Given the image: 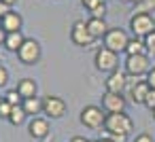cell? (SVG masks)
I'll list each match as a JSON object with an SVG mask.
<instances>
[{
	"label": "cell",
	"instance_id": "obj_1",
	"mask_svg": "<svg viewBox=\"0 0 155 142\" xmlns=\"http://www.w3.org/2000/svg\"><path fill=\"white\" fill-rule=\"evenodd\" d=\"M134 129V121L125 115V112H113V115H106V121H104V131L108 134H121V136H130Z\"/></svg>",
	"mask_w": 155,
	"mask_h": 142
},
{
	"label": "cell",
	"instance_id": "obj_2",
	"mask_svg": "<svg viewBox=\"0 0 155 142\" xmlns=\"http://www.w3.org/2000/svg\"><path fill=\"white\" fill-rule=\"evenodd\" d=\"M130 28L136 38H144L151 32H155V19L149 13H134L130 17Z\"/></svg>",
	"mask_w": 155,
	"mask_h": 142
},
{
	"label": "cell",
	"instance_id": "obj_3",
	"mask_svg": "<svg viewBox=\"0 0 155 142\" xmlns=\"http://www.w3.org/2000/svg\"><path fill=\"white\" fill-rule=\"evenodd\" d=\"M81 123L89 129H100L104 127V121H106V112L102 106H96V104H89L81 110Z\"/></svg>",
	"mask_w": 155,
	"mask_h": 142
},
{
	"label": "cell",
	"instance_id": "obj_4",
	"mask_svg": "<svg viewBox=\"0 0 155 142\" xmlns=\"http://www.w3.org/2000/svg\"><path fill=\"white\" fill-rule=\"evenodd\" d=\"M94 62H96V68L100 70V72H115V70H119V53H115V51H110V49H106V47H100L98 51H96V57H94Z\"/></svg>",
	"mask_w": 155,
	"mask_h": 142
},
{
	"label": "cell",
	"instance_id": "obj_5",
	"mask_svg": "<svg viewBox=\"0 0 155 142\" xmlns=\"http://www.w3.org/2000/svg\"><path fill=\"white\" fill-rule=\"evenodd\" d=\"M102 40H104V47L106 49H110L115 53H121V51H125V47L130 43V36L125 34L123 28H108V32L104 34Z\"/></svg>",
	"mask_w": 155,
	"mask_h": 142
},
{
	"label": "cell",
	"instance_id": "obj_6",
	"mask_svg": "<svg viewBox=\"0 0 155 142\" xmlns=\"http://www.w3.org/2000/svg\"><path fill=\"white\" fill-rule=\"evenodd\" d=\"M41 53H43V51H41L38 40H34V38H26L24 45L19 47V51H17V57H19L21 64H26V66H34V64H38Z\"/></svg>",
	"mask_w": 155,
	"mask_h": 142
},
{
	"label": "cell",
	"instance_id": "obj_7",
	"mask_svg": "<svg viewBox=\"0 0 155 142\" xmlns=\"http://www.w3.org/2000/svg\"><path fill=\"white\" fill-rule=\"evenodd\" d=\"M70 40H72L74 45H79V47H89L96 38L91 36V32H89V28H87V21L79 19V21H74L72 28H70Z\"/></svg>",
	"mask_w": 155,
	"mask_h": 142
},
{
	"label": "cell",
	"instance_id": "obj_8",
	"mask_svg": "<svg viewBox=\"0 0 155 142\" xmlns=\"http://www.w3.org/2000/svg\"><path fill=\"white\" fill-rule=\"evenodd\" d=\"M149 70H151L149 55H127V60H125V74L142 76V74H149Z\"/></svg>",
	"mask_w": 155,
	"mask_h": 142
},
{
	"label": "cell",
	"instance_id": "obj_9",
	"mask_svg": "<svg viewBox=\"0 0 155 142\" xmlns=\"http://www.w3.org/2000/svg\"><path fill=\"white\" fill-rule=\"evenodd\" d=\"M43 112L51 119H62L66 115V102L60 95H47L43 98Z\"/></svg>",
	"mask_w": 155,
	"mask_h": 142
},
{
	"label": "cell",
	"instance_id": "obj_10",
	"mask_svg": "<svg viewBox=\"0 0 155 142\" xmlns=\"http://www.w3.org/2000/svg\"><path fill=\"white\" fill-rule=\"evenodd\" d=\"M125 95L123 93H110V91H104L102 95V108L106 115H113V112H125Z\"/></svg>",
	"mask_w": 155,
	"mask_h": 142
},
{
	"label": "cell",
	"instance_id": "obj_11",
	"mask_svg": "<svg viewBox=\"0 0 155 142\" xmlns=\"http://www.w3.org/2000/svg\"><path fill=\"white\" fill-rule=\"evenodd\" d=\"M125 87H127V74L121 70H115L108 74V79L104 81V89L110 93H123L125 95Z\"/></svg>",
	"mask_w": 155,
	"mask_h": 142
},
{
	"label": "cell",
	"instance_id": "obj_12",
	"mask_svg": "<svg viewBox=\"0 0 155 142\" xmlns=\"http://www.w3.org/2000/svg\"><path fill=\"white\" fill-rule=\"evenodd\" d=\"M28 131L34 140H45V138H49L51 127H49V121L45 117H32V121L28 125Z\"/></svg>",
	"mask_w": 155,
	"mask_h": 142
},
{
	"label": "cell",
	"instance_id": "obj_13",
	"mask_svg": "<svg viewBox=\"0 0 155 142\" xmlns=\"http://www.w3.org/2000/svg\"><path fill=\"white\" fill-rule=\"evenodd\" d=\"M0 26H2V28L7 30V34H9V32H21L24 19H21V15H19V13L9 11V13H7L2 19H0Z\"/></svg>",
	"mask_w": 155,
	"mask_h": 142
},
{
	"label": "cell",
	"instance_id": "obj_14",
	"mask_svg": "<svg viewBox=\"0 0 155 142\" xmlns=\"http://www.w3.org/2000/svg\"><path fill=\"white\" fill-rule=\"evenodd\" d=\"M149 91H151V87H149V83H147V79H144V81H138V83L127 91V95H130V100H132L134 104H144Z\"/></svg>",
	"mask_w": 155,
	"mask_h": 142
},
{
	"label": "cell",
	"instance_id": "obj_15",
	"mask_svg": "<svg viewBox=\"0 0 155 142\" xmlns=\"http://www.w3.org/2000/svg\"><path fill=\"white\" fill-rule=\"evenodd\" d=\"M87 28H89V32H91V36H94L96 40H98V38H104V34L108 32L106 21H104V19H98V17H89Z\"/></svg>",
	"mask_w": 155,
	"mask_h": 142
},
{
	"label": "cell",
	"instance_id": "obj_16",
	"mask_svg": "<svg viewBox=\"0 0 155 142\" xmlns=\"http://www.w3.org/2000/svg\"><path fill=\"white\" fill-rule=\"evenodd\" d=\"M17 93L24 98V100H28V98H34L36 95V83H34V79H21L19 83H17Z\"/></svg>",
	"mask_w": 155,
	"mask_h": 142
},
{
	"label": "cell",
	"instance_id": "obj_17",
	"mask_svg": "<svg viewBox=\"0 0 155 142\" xmlns=\"http://www.w3.org/2000/svg\"><path fill=\"white\" fill-rule=\"evenodd\" d=\"M21 106H24V110H26L28 117H38L43 112V98H38V95L28 98V100L21 102Z\"/></svg>",
	"mask_w": 155,
	"mask_h": 142
},
{
	"label": "cell",
	"instance_id": "obj_18",
	"mask_svg": "<svg viewBox=\"0 0 155 142\" xmlns=\"http://www.w3.org/2000/svg\"><path fill=\"white\" fill-rule=\"evenodd\" d=\"M24 40H26V36L21 34V32H9L7 34V40H5V49L7 51H11V53H17L19 51V47L24 45Z\"/></svg>",
	"mask_w": 155,
	"mask_h": 142
},
{
	"label": "cell",
	"instance_id": "obj_19",
	"mask_svg": "<svg viewBox=\"0 0 155 142\" xmlns=\"http://www.w3.org/2000/svg\"><path fill=\"white\" fill-rule=\"evenodd\" d=\"M125 53L127 55H149L147 51V45H144V38H130L127 47H125Z\"/></svg>",
	"mask_w": 155,
	"mask_h": 142
},
{
	"label": "cell",
	"instance_id": "obj_20",
	"mask_svg": "<svg viewBox=\"0 0 155 142\" xmlns=\"http://www.w3.org/2000/svg\"><path fill=\"white\" fill-rule=\"evenodd\" d=\"M26 110H24V106H13V110H11V115H9V123L11 125H21L24 121H26Z\"/></svg>",
	"mask_w": 155,
	"mask_h": 142
},
{
	"label": "cell",
	"instance_id": "obj_21",
	"mask_svg": "<svg viewBox=\"0 0 155 142\" xmlns=\"http://www.w3.org/2000/svg\"><path fill=\"white\" fill-rule=\"evenodd\" d=\"M155 11V0H140V2L134 5V13H149Z\"/></svg>",
	"mask_w": 155,
	"mask_h": 142
},
{
	"label": "cell",
	"instance_id": "obj_22",
	"mask_svg": "<svg viewBox=\"0 0 155 142\" xmlns=\"http://www.w3.org/2000/svg\"><path fill=\"white\" fill-rule=\"evenodd\" d=\"M5 100H7L11 106H21V102H24V98L17 93V89H11V91L5 95Z\"/></svg>",
	"mask_w": 155,
	"mask_h": 142
},
{
	"label": "cell",
	"instance_id": "obj_23",
	"mask_svg": "<svg viewBox=\"0 0 155 142\" xmlns=\"http://www.w3.org/2000/svg\"><path fill=\"white\" fill-rule=\"evenodd\" d=\"M11 110H13V106H11L7 100H2V102H0V117H2V119H9Z\"/></svg>",
	"mask_w": 155,
	"mask_h": 142
},
{
	"label": "cell",
	"instance_id": "obj_24",
	"mask_svg": "<svg viewBox=\"0 0 155 142\" xmlns=\"http://www.w3.org/2000/svg\"><path fill=\"white\" fill-rule=\"evenodd\" d=\"M144 45H147V51L155 55V32H151L149 36H144Z\"/></svg>",
	"mask_w": 155,
	"mask_h": 142
},
{
	"label": "cell",
	"instance_id": "obj_25",
	"mask_svg": "<svg viewBox=\"0 0 155 142\" xmlns=\"http://www.w3.org/2000/svg\"><path fill=\"white\" fill-rule=\"evenodd\" d=\"M102 138H108L113 142H127V136H121V134H108V131H104Z\"/></svg>",
	"mask_w": 155,
	"mask_h": 142
},
{
	"label": "cell",
	"instance_id": "obj_26",
	"mask_svg": "<svg viewBox=\"0 0 155 142\" xmlns=\"http://www.w3.org/2000/svg\"><path fill=\"white\" fill-rule=\"evenodd\" d=\"M144 106H147L151 112L155 110V89H151V91H149V95H147V100H144Z\"/></svg>",
	"mask_w": 155,
	"mask_h": 142
},
{
	"label": "cell",
	"instance_id": "obj_27",
	"mask_svg": "<svg viewBox=\"0 0 155 142\" xmlns=\"http://www.w3.org/2000/svg\"><path fill=\"white\" fill-rule=\"evenodd\" d=\"M104 15H106V5L102 2L100 7H96L94 11H91V17H98V19H104Z\"/></svg>",
	"mask_w": 155,
	"mask_h": 142
},
{
	"label": "cell",
	"instance_id": "obj_28",
	"mask_svg": "<svg viewBox=\"0 0 155 142\" xmlns=\"http://www.w3.org/2000/svg\"><path fill=\"white\" fill-rule=\"evenodd\" d=\"M104 2V0H81V5L85 7V9H89V11H94L96 7H100Z\"/></svg>",
	"mask_w": 155,
	"mask_h": 142
},
{
	"label": "cell",
	"instance_id": "obj_29",
	"mask_svg": "<svg viewBox=\"0 0 155 142\" xmlns=\"http://www.w3.org/2000/svg\"><path fill=\"white\" fill-rule=\"evenodd\" d=\"M7 83H9V70L0 64V87H5Z\"/></svg>",
	"mask_w": 155,
	"mask_h": 142
},
{
	"label": "cell",
	"instance_id": "obj_30",
	"mask_svg": "<svg viewBox=\"0 0 155 142\" xmlns=\"http://www.w3.org/2000/svg\"><path fill=\"white\" fill-rule=\"evenodd\" d=\"M147 83H149L151 89H155V66L149 70V74H147Z\"/></svg>",
	"mask_w": 155,
	"mask_h": 142
},
{
	"label": "cell",
	"instance_id": "obj_31",
	"mask_svg": "<svg viewBox=\"0 0 155 142\" xmlns=\"http://www.w3.org/2000/svg\"><path fill=\"white\" fill-rule=\"evenodd\" d=\"M134 142H153V136H149V134H138Z\"/></svg>",
	"mask_w": 155,
	"mask_h": 142
},
{
	"label": "cell",
	"instance_id": "obj_32",
	"mask_svg": "<svg viewBox=\"0 0 155 142\" xmlns=\"http://www.w3.org/2000/svg\"><path fill=\"white\" fill-rule=\"evenodd\" d=\"M9 11H11V7H7V5L2 2V0H0V19H2V17H5Z\"/></svg>",
	"mask_w": 155,
	"mask_h": 142
},
{
	"label": "cell",
	"instance_id": "obj_33",
	"mask_svg": "<svg viewBox=\"0 0 155 142\" xmlns=\"http://www.w3.org/2000/svg\"><path fill=\"white\" fill-rule=\"evenodd\" d=\"M5 40H7V30L0 26V45H5Z\"/></svg>",
	"mask_w": 155,
	"mask_h": 142
},
{
	"label": "cell",
	"instance_id": "obj_34",
	"mask_svg": "<svg viewBox=\"0 0 155 142\" xmlns=\"http://www.w3.org/2000/svg\"><path fill=\"white\" fill-rule=\"evenodd\" d=\"M70 142H91V140H87L83 136H74V138H70Z\"/></svg>",
	"mask_w": 155,
	"mask_h": 142
},
{
	"label": "cell",
	"instance_id": "obj_35",
	"mask_svg": "<svg viewBox=\"0 0 155 142\" xmlns=\"http://www.w3.org/2000/svg\"><path fill=\"white\" fill-rule=\"evenodd\" d=\"M2 2H5L7 7H13V5H17V2H19V0H2Z\"/></svg>",
	"mask_w": 155,
	"mask_h": 142
},
{
	"label": "cell",
	"instance_id": "obj_36",
	"mask_svg": "<svg viewBox=\"0 0 155 142\" xmlns=\"http://www.w3.org/2000/svg\"><path fill=\"white\" fill-rule=\"evenodd\" d=\"M96 142H113V140H108V138H100V140H96Z\"/></svg>",
	"mask_w": 155,
	"mask_h": 142
},
{
	"label": "cell",
	"instance_id": "obj_37",
	"mask_svg": "<svg viewBox=\"0 0 155 142\" xmlns=\"http://www.w3.org/2000/svg\"><path fill=\"white\" fill-rule=\"evenodd\" d=\"M125 2H134L136 5V2H140V0H125Z\"/></svg>",
	"mask_w": 155,
	"mask_h": 142
},
{
	"label": "cell",
	"instance_id": "obj_38",
	"mask_svg": "<svg viewBox=\"0 0 155 142\" xmlns=\"http://www.w3.org/2000/svg\"><path fill=\"white\" fill-rule=\"evenodd\" d=\"M41 142H51V138H45V140H41Z\"/></svg>",
	"mask_w": 155,
	"mask_h": 142
},
{
	"label": "cell",
	"instance_id": "obj_39",
	"mask_svg": "<svg viewBox=\"0 0 155 142\" xmlns=\"http://www.w3.org/2000/svg\"><path fill=\"white\" fill-rule=\"evenodd\" d=\"M2 100H5V98H2V95H0V102H2Z\"/></svg>",
	"mask_w": 155,
	"mask_h": 142
},
{
	"label": "cell",
	"instance_id": "obj_40",
	"mask_svg": "<svg viewBox=\"0 0 155 142\" xmlns=\"http://www.w3.org/2000/svg\"><path fill=\"white\" fill-rule=\"evenodd\" d=\"M153 119H155V110H153Z\"/></svg>",
	"mask_w": 155,
	"mask_h": 142
}]
</instances>
